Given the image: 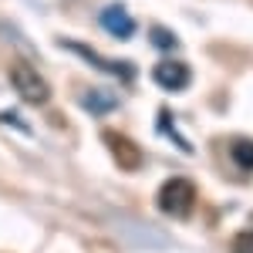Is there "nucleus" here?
Returning a JSON list of instances; mask_svg holds the SVG:
<instances>
[{"mask_svg":"<svg viewBox=\"0 0 253 253\" xmlns=\"http://www.w3.org/2000/svg\"><path fill=\"white\" fill-rule=\"evenodd\" d=\"M75 54H84V58L91 61V64H98V68H105V71H112V75H118L122 81H132L135 78V64H125V61H105V58H98L95 51L88 47V44H71V41H64Z\"/></svg>","mask_w":253,"mask_h":253,"instance_id":"nucleus-6","label":"nucleus"},{"mask_svg":"<svg viewBox=\"0 0 253 253\" xmlns=\"http://www.w3.org/2000/svg\"><path fill=\"white\" fill-rule=\"evenodd\" d=\"M152 44H156L159 51H175V47H179L175 34H172V31H166V27H152Z\"/></svg>","mask_w":253,"mask_h":253,"instance_id":"nucleus-9","label":"nucleus"},{"mask_svg":"<svg viewBox=\"0 0 253 253\" xmlns=\"http://www.w3.org/2000/svg\"><path fill=\"white\" fill-rule=\"evenodd\" d=\"M156 203H159V210H162L166 216H172V219L189 216V210H193V203H196V186H193V179L175 175V179H169V182H162V189H159Z\"/></svg>","mask_w":253,"mask_h":253,"instance_id":"nucleus-1","label":"nucleus"},{"mask_svg":"<svg viewBox=\"0 0 253 253\" xmlns=\"http://www.w3.org/2000/svg\"><path fill=\"white\" fill-rule=\"evenodd\" d=\"M152 78H156V84L166 88V91H182V88L193 81V71H189L186 64H179V61H162V64H156Z\"/></svg>","mask_w":253,"mask_h":253,"instance_id":"nucleus-4","label":"nucleus"},{"mask_svg":"<svg viewBox=\"0 0 253 253\" xmlns=\"http://www.w3.org/2000/svg\"><path fill=\"white\" fill-rule=\"evenodd\" d=\"M10 84H14L17 98H24L27 105H47V98H51V84L44 81V75L24 61L10 68Z\"/></svg>","mask_w":253,"mask_h":253,"instance_id":"nucleus-2","label":"nucleus"},{"mask_svg":"<svg viewBox=\"0 0 253 253\" xmlns=\"http://www.w3.org/2000/svg\"><path fill=\"white\" fill-rule=\"evenodd\" d=\"M101 27L118 41H128L135 34V20H132V14H128L122 3H112V7L101 10Z\"/></svg>","mask_w":253,"mask_h":253,"instance_id":"nucleus-5","label":"nucleus"},{"mask_svg":"<svg viewBox=\"0 0 253 253\" xmlns=\"http://www.w3.org/2000/svg\"><path fill=\"white\" fill-rule=\"evenodd\" d=\"M101 142L112 149V156H115V162L122 169H138L142 166V152H138V145L132 138L118 135V132H101Z\"/></svg>","mask_w":253,"mask_h":253,"instance_id":"nucleus-3","label":"nucleus"},{"mask_svg":"<svg viewBox=\"0 0 253 253\" xmlns=\"http://www.w3.org/2000/svg\"><path fill=\"white\" fill-rule=\"evenodd\" d=\"M84 108L95 112V115H108V112L118 108V101L112 95H105V91H88V95H84Z\"/></svg>","mask_w":253,"mask_h":253,"instance_id":"nucleus-7","label":"nucleus"},{"mask_svg":"<svg viewBox=\"0 0 253 253\" xmlns=\"http://www.w3.org/2000/svg\"><path fill=\"white\" fill-rule=\"evenodd\" d=\"M233 250L236 253H253V233H240L236 243H233Z\"/></svg>","mask_w":253,"mask_h":253,"instance_id":"nucleus-10","label":"nucleus"},{"mask_svg":"<svg viewBox=\"0 0 253 253\" xmlns=\"http://www.w3.org/2000/svg\"><path fill=\"white\" fill-rule=\"evenodd\" d=\"M233 162L240 166V169H253V142L250 138L233 142Z\"/></svg>","mask_w":253,"mask_h":253,"instance_id":"nucleus-8","label":"nucleus"}]
</instances>
